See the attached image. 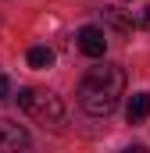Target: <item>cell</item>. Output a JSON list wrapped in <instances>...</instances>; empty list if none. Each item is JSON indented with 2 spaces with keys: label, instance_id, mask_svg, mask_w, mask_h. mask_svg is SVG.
I'll return each instance as SVG.
<instances>
[{
  "label": "cell",
  "instance_id": "cell-1",
  "mask_svg": "<svg viewBox=\"0 0 150 153\" xmlns=\"http://www.w3.org/2000/svg\"><path fill=\"white\" fill-rule=\"evenodd\" d=\"M122 89H125V71L118 64L89 68L86 78L79 82V107L89 117H107L114 114V107L122 100Z\"/></svg>",
  "mask_w": 150,
  "mask_h": 153
},
{
  "label": "cell",
  "instance_id": "cell-2",
  "mask_svg": "<svg viewBox=\"0 0 150 153\" xmlns=\"http://www.w3.org/2000/svg\"><path fill=\"white\" fill-rule=\"evenodd\" d=\"M18 107L25 111L29 117H36L39 125H61V117H64V103H61V96L57 93H50V89H18Z\"/></svg>",
  "mask_w": 150,
  "mask_h": 153
},
{
  "label": "cell",
  "instance_id": "cell-3",
  "mask_svg": "<svg viewBox=\"0 0 150 153\" xmlns=\"http://www.w3.org/2000/svg\"><path fill=\"white\" fill-rule=\"evenodd\" d=\"M75 43H79V50L86 53V57H104V50H107V36H104V29L100 25H82L79 32H75Z\"/></svg>",
  "mask_w": 150,
  "mask_h": 153
},
{
  "label": "cell",
  "instance_id": "cell-4",
  "mask_svg": "<svg viewBox=\"0 0 150 153\" xmlns=\"http://www.w3.org/2000/svg\"><path fill=\"white\" fill-rule=\"evenodd\" d=\"M29 146V132L7 117H0V153L4 150H25Z\"/></svg>",
  "mask_w": 150,
  "mask_h": 153
},
{
  "label": "cell",
  "instance_id": "cell-5",
  "mask_svg": "<svg viewBox=\"0 0 150 153\" xmlns=\"http://www.w3.org/2000/svg\"><path fill=\"white\" fill-rule=\"evenodd\" d=\"M147 114H150V93H132V96H129V107H125L129 125H140V121H147Z\"/></svg>",
  "mask_w": 150,
  "mask_h": 153
},
{
  "label": "cell",
  "instance_id": "cell-6",
  "mask_svg": "<svg viewBox=\"0 0 150 153\" xmlns=\"http://www.w3.org/2000/svg\"><path fill=\"white\" fill-rule=\"evenodd\" d=\"M50 64H54V50H50V46H32V50H29V68L46 71Z\"/></svg>",
  "mask_w": 150,
  "mask_h": 153
},
{
  "label": "cell",
  "instance_id": "cell-7",
  "mask_svg": "<svg viewBox=\"0 0 150 153\" xmlns=\"http://www.w3.org/2000/svg\"><path fill=\"white\" fill-rule=\"evenodd\" d=\"M104 18H107V22H111L114 29H122V32H125V29H132V25H136V22H129V18H122V14H118V11H114V7H104Z\"/></svg>",
  "mask_w": 150,
  "mask_h": 153
},
{
  "label": "cell",
  "instance_id": "cell-8",
  "mask_svg": "<svg viewBox=\"0 0 150 153\" xmlns=\"http://www.w3.org/2000/svg\"><path fill=\"white\" fill-rule=\"evenodd\" d=\"M7 96H11V78L0 71V100H7Z\"/></svg>",
  "mask_w": 150,
  "mask_h": 153
},
{
  "label": "cell",
  "instance_id": "cell-9",
  "mask_svg": "<svg viewBox=\"0 0 150 153\" xmlns=\"http://www.w3.org/2000/svg\"><path fill=\"white\" fill-rule=\"evenodd\" d=\"M140 25H150V7H147V14H143V18H140Z\"/></svg>",
  "mask_w": 150,
  "mask_h": 153
},
{
  "label": "cell",
  "instance_id": "cell-10",
  "mask_svg": "<svg viewBox=\"0 0 150 153\" xmlns=\"http://www.w3.org/2000/svg\"><path fill=\"white\" fill-rule=\"evenodd\" d=\"M125 4H132V0H125Z\"/></svg>",
  "mask_w": 150,
  "mask_h": 153
}]
</instances>
